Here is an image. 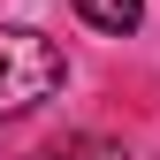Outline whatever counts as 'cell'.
Segmentation results:
<instances>
[{"label": "cell", "instance_id": "cell-1", "mask_svg": "<svg viewBox=\"0 0 160 160\" xmlns=\"http://www.w3.org/2000/svg\"><path fill=\"white\" fill-rule=\"evenodd\" d=\"M61 76H69V61H61V46H53L46 31L8 23V31H0V122L31 114L38 99H53Z\"/></svg>", "mask_w": 160, "mask_h": 160}, {"label": "cell", "instance_id": "cell-3", "mask_svg": "<svg viewBox=\"0 0 160 160\" xmlns=\"http://www.w3.org/2000/svg\"><path fill=\"white\" fill-rule=\"evenodd\" d=\"M38 160H122L114 145H99V137H69V145H46Z\"/></svg>", "mask_w": 160, "mask_h": 160}, {"label": "cell", "instance_id": "cell-2", "mask_svg": "<svg viewBox=\"0 0 160 160\" xmlns=\"http://www.w3.org/2000/svg\"><path fill=\"white\" fill-rule=\"evenodd\" d=\"M76 15H84L92 31H107V38H130L145 23V0H76Z\"/></svg>", "mask_w": 160, "mask_h": 160}]
</instances>
